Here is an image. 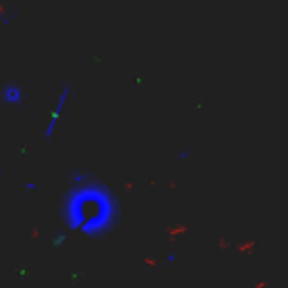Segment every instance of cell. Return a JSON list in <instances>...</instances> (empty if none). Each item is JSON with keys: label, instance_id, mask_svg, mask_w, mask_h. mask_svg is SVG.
Instances as JSON below:
<instances>
[{"label": "cell", "instance_id": "7a4b0ae2", "mask_svg": "<svg viewBox=\"0 0 288 288\" xmlns=\"http://www.w3.org/2000/svg\"><path fill=\"white\" fill-rule=\"evenodd\" d=\"M2 99L4 102H12V104L20 102V88H18V86H7V88L2 90Z\"/></svg>", "mask_w": 288, "mask_h": 288}, {"label": "cell", "instance_id": "6da1fadb", "mask_svg": "<svg viewBox=\"0 0 288 288\" xmlns=\"http://www.w3.org/2000/svg\"><path fill=\"white\" fill-rule=\"evenodd\" d=\"M68 99H70V86H66V88H63L61 97L56 99V106L52 108V115H50V126H48V133H45V138H48V140L52 138V130H54V126H56V122H58V115H61L63 108H66Z\"/></svg>", "mask_w": 288, "mask_h": 288}]
</instances>
